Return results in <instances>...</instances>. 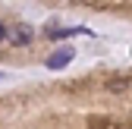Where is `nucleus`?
<instances>
[{
	"label": "nucleus",
	"instance_id": "obj_3",
	"mask_svg": "<svg viewBox=\"0 0 132 129\" xmlns=\"http://www.w3.org/2000/svg\"><path fill=\"white\" fill-rule=\"evenodd\" d=\"M129 88V79L126 76H117V79H107V91H113V94H123Z\"/></svg>",
	"mask_w": 132,
	"mask_h": 129
},
{
	"label": "nucleus",
	"instance_id": "obj_2",
	"mask_svg": "<svg viewBox=\"0 0 132 129\" xmlns=\"http://www.w3.org/2000/svg\"><path fill=\"white\" fill-rule=\"evenodd\" d=\"M31 25H16L13 31L6 28V38H10V44H16V47H25V44H31Z\"/></svg>",
	"mask_w": 132,
	"mask_h": 129
},
{
	"label": "nucleus",
	"instance_id": "obj_4",
	"mask_svg": "<svg viewBox=\"0 0 132 129\" xmlns=\"http://www.w3.org/2000/svg\"><path fill=\"white\" fill-rule=\"evenodd\" d=\"M3 41H6V25L0 22V44H3Z\"/></svg>",
	"mask_w": 132,
	"mask_h": 129
},
{
	"label": "nucleus",
	"instance_id": "obj_1",
	"mask_svg": "<svg viewBox=\"0 0 132 129\" xmlns=\"http://www.w3.org/2000/svg\"><path fill=\"white\" fill-rule=\"evenodd\" d=\"M72 57H76V47H57V51L47 57L44 66H47V69H63L66 63H72Z\"/></svg>",
	"mask_w": 132,
	"mask_h": 129
}]
</instances>
